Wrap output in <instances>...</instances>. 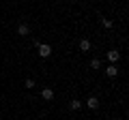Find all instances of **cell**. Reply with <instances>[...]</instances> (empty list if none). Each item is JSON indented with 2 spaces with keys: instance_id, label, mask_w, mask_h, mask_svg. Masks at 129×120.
<instances>
[{
  "instance_id": "4",
  "label": "cell",
  "mask_w": 129,
  "mask_h": 120,
  "mask_svg": "<svg viewBox=\"0 0 129 120\" xmlns=\"http://www.w3.org/2000/svg\"><path fill=\"white\" fill-rule=\"evenodd\" d=\"M41 97L45 99V101H52V99H54V90H52V88H43V90H41Z\"/></svg>"
},
{
  "instance_id": "9",
  "label": "cell",
  "mask_w": 129,
  "mask_h": 120,
  "mask_svg": "<svg viewBox=\"0 0 129 120\" xmlns=\"http://www.w3.org/2000/svg\"><path fill=\"white\" fill-rule=\"evenodd\" d=\"M101 24H103V28H112V26H114V22L108 19V17H101Z\"/></svg>"
},
{
  "instance_id": "1",
  "label": "cell",
  "mask_w": 129,
  "mask_h": 120,
  "mask_svg": "<svg viewBox=\"0 0 129 120\" xmlns=\"http://www.w3.org/2000/svg\"><path fill=\"white\" fill-rule=\"evenodd\" d=\"M37 49H39V56H41V58H50L52 56V47L47 45V43H41Z\"/></svg>"
},
{
  "instance_id": "7",
  "label": "cell",
  "mask_w": 129,
  "mask_h": 120,
  "mask_svg": "<svg viewBox=\"0 0 129 120\" xmlns=\"http://www.w3.org/2000/svg\"><path fill=\"white\" fill-rule=\"evenodd\" d=\"M80 49L88 51V49H90V41H88V39H82V41H80Z\"/></svg>"
},
{
  "instance_id": "2",
  "label": "cell",
  "mask_w": 129,
  "mask_h": 120,
  "mask_svg": "<svg viewBox=\"0 0 129 120\" xmlns=\"http://www.w3.org/2000/svg\"><path fill=\"white\" fill-rule=\"evenodd\" d=\"M17 34L19 37H28V34H30V26H28V24H19L17 26Z\"/></svg>"
},
{
  "instance_id": "8",
  "label": "cell",
  "mask_w": 129,
  "mask_h": 120,
  "mask_svg": "<svg viewBox=\"0 0 129 120\" xmlns=\"http://www.w3.org/2000/svg\"><path fill=\"white\" fill-rule=\"evenodd\" d=\"M69 107H71V109H80V107H82V101H78V99H73V101L69 103Z\"/></svg>"
},
{
  "instance_id": "3",
  "label": "cell",
  "mask_w": 129,
  "mask_h": 120,
  "mask_svg": "<svg viewBox=\"0 0 129 120\" xmlns=\"http://www.w3.org/2000/svg\"><path fill=\"white\" fill-rule=\"evenodd\" d=\"M118 58H120V54H118L116 49H110V51H108V60H110L112 65H116V62H118Z\"/></svg>"
},
{
  "instance_id": "6",
  "label": "cell",
  "mask_w": 129,
  "mask_h": 120,
  "mask_svg": "<svg viewBox=\"0 0 129 120\" xmlns=\"http://www.w3.org/2000/svg\"><path fill=\"white\" fill-rule=\"evenodd\" d=\"M106 75L108 77H116V75H118V69H116V65H110L106 69Z\"/></svg>"
},
{
  "instance_id": "11",
  "label": "cell",
  "mask_w": 129,
  "mask_h": 120,
  "mask_svg": "<svg viewBox=\"0 0 129 120\" xmlns=\"http://www.w3.org/2000/svg\"><path fill=\"white\" fill-rule=\"evenodd\" d=\"M24 86H26L28 90H32V88H35V79H30V77H28L26 82H24Z\"/></svg>"
},
{
  "instance_id": "10",
  "label": "cell",
  "mask_w": 129,
  "mask_h": 120,
  "mask_svg": "<svg viewBox=\"0 0 129 120\" xmlns=\"http://www.w3.org/2000/svg\"><path fill=\"white\" fill-rule=\"evenodd\" d=\"M90 67H92V69H101V62H99V58H92V60H90Z\"/></svg>"
},
{
  "instance_id": "5",
  "label": "cell",
  "mask_w": 129,
  "mask_h": 120,
  "mask_svg": "<svg viewBox=\"0 0 129 120\" xmlns=\"http://www.w3.org/2000/svg\"><path fill=\"white\" fill-rule=\"evenodd\" d=\"M86 105L90 107V109H97V107H99V99H97V97H88Z\"/></svg>"
}]
</instances>
